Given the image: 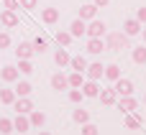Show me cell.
Instances as JSON below:
<instances>
[{"label":"cell","instance_id":"1","mask_svg":"<svg viewBox=\"0 0 146 135\" xmlns=\"http://www.w3.org/2000/svg\"><path fill=\"white\" fill-rule=\"evenodd\" d=\"M105 48L108 51H123V48H128V36L126 33H108L105 36Z\"/></svg>","mask_w":146,"mask_h":135},{"label":"cell","instance_id":"2","mask_svg":"<svg viewBox=\"0 0 146 135\" xmlns=\"http://www.w3.org/2000/svg\"><path fill=\"white\" fill-rule=\"evenodd\" d=\"M105 23L103 20H98V18H92L90 20V26H85V33H87V38H103L105 36Z\"/></svg>","mask_w":146,"mask_h":135},{"label":"cell","instance_id":"3","mask_svg":"<svg viewBox=\"0 0 146 135\" xmlns=\"http://www.w3.org/2000/svg\"><path fill=\"white\" fill-rule=\"evenodd\" d=\"M113 84H115L113 89H115V94H118V97H128V94H133V89H136V87H133V82H131V79H123V77H121V79H115Z\"/></svg>","mask_w":146,"mask_h":135},{"label":"cell","instance_id":"4","mask_svg":"<svg viewBox=\"0 0 146 135\" xmlns=\"http://www.w3.org/2000/svg\"><path fill=\"white\" fill-rule=\"evenodd\" d=\"M115 107H118V110L126 115V112H133V110H139V100H136L133 94H128V97H118Z\"/></svg>","mask_w":146,"mask_h":135},{"label":"cell","instance_id":"5","mask_svg":"<svg viewBox=\"0 0 146 135\" xmlns=\"http://www.w3.org/2000/svg\"><path fill=\"white\" fill-rule=\"evenodd\" d=\"M82 94L85 97H90V100H98V94H100V84L95 82V79H87V82H82Z\"/></svg>","mask_w":146,"mask_h":135},{"label":"cell","instance_id":"6","mask_svg":"<svg viewBox=\"0 0 146 135\" xmlns=\"http://www.w3.org/2000/svg\"><path fill=\"white\" fill-rule=\"evenodd\" d=\"M13 110H15V112H21V115H28V112L33 110V102H31V97H15V102H13Z\"/></svg>","mask_w":146,"mask_h":135},{"label":"cell","instance_id":"7","mask_svg":"<svg viewBox=\"0 0 146 135\" xmlns=\"http://www.w3.org/2000/svg\"><path fill=\"white\" fill-rule=\"evenodd\" d=\"M103 71H105V66H103L100 61H95V64H87V69H85L87 79H95V82H100V79H103Z\"/></svg>","mask_w":146,"mask_h":135},{"label":"cell","instance_id":"8","mask_svg":"<svg viewBox=\"0 0 146 135\" xmlns=\"http://www.w3.org/2000/svg\"><path fill=\"white\" fill-rule=\"evenodd\" d=\"M21 20H18V15H15V10H3L0 13V26H5V28H15Z\"/></svg>","mask_w":146,"mask_h":135},{"label":"cell","instance_id":"9","mask_svg":"<svg viewBox=\"0 0 146 135\" xmlns=\"http://www.w3.org/2000/svg\"><path fill=\"white\" fill-rule=\"evenodd\" d=\"M15 56H18V59H31V56H33V43H31V41H21V43L15 46Z\"/></svg>","mask_w":146,"mask_h":135},{"label":"cell","instance_id":"10","mask_svg":"<svg viewBox=\"0 0 146 135\" xmlns=\"http://www.w3.org/2000/svg\"><path fill=\"white\" fill-rule=\"evenodd\" d=\"M123 125H126L128 130H139V128L144 125V120H141V117L136 115V110H133V112H126V117H123Z\"/></svg>","mask_w":146,"mask_h":135},{"label":"cell","instance_id":"11","mask_svg":"<svg viewBox=\"0 0 146 135\" xmlns=\"http://www.w3.org/2000/svg\"><path fill=\"white\" fill-rule=\"evenodd\" d=\"M13 130H18V133L23 135V133H28L31 130V123H28V115H15V120H13Z\"/></svg>","mask_w":146,"mask_h":135},{"label":"cell","instance_id":"12","mask_svg":"<svg viewBox=\"0 0 146 135\" xmlns=\"http://www.w3.org/2000/svg\"><path fill=\"white\" fill-rule=\"evenodd\" d=\"M123 33H126L128 38H131V36H139V33H141V23H139L136 18H128V20L123 23Z\"/></svg>","mask_w":146,"mask_h":135},{"label":"cell","instance_id":"13","mask_svg":"<svg viewBox=\"0 0 146 135\" xmlns=\"http://www.w3.org/2000/svg\"><path fill=\"white\" fill-rule=\"evenodd\" d=\"M51 89H56V92H62V89H69V82H67V74L56 71V74L51 77Z\"/></svg>","mask_w":146,"mask_h":135},{"label":"cell","instance_id":"14","mask_svg":"<svg viewBox=\"0 0 146 135\" xmlns=\"http://www.w3.org/2000/svg\"><path fill=\"white\" fill-rule=\"evenodd\" d=\"M95 15H98V5L90 3V5H82V8H80V15H77V18H82V20L87 23V20H92Z\"/></svg>","mask_w":146,"mask_h":135},{"label":"cell","instance_id":"15","mask_svg":"<svg viewBox=\"0 0 146 135\" xmlns=\"http://www.w3.org/2000/svg\"><path fill=\"white\" fill-rule=\"evenodd\" d=\"M41 20H44L46 26H54V23L59 20V10H56V8H44V10H41Z\"/></svg>","mask_w":146,"mask_h":135},{"label":"cell","instance_id":"16","mask_svg":"<svg viewBox=\"0 0 146 135\" xmlns=\"http://www.w3.org/2000/svg\"><path fill=\"white\" fill-rule=\"evenodd\" d=\"M18 69L15 66H0V79L3 82H18Z\"/></svg>","mask_w":146,"mask_h":135},{"label":"cell","instance_id":"17","mask_svg":"<svg viewBox=\"0 0 146 135\" xmlns=\"http://www.w3.org/2000/svg\"><path fill=\"white\" fill-rule=\"evenodd\" d=\"M98 100L103 102V105H115L118 102V94H115V89H100V94H98Z\"/></svg>","mask_w":146,"mask_h":135},{"label":"cell","instance_id":"18","mask_svg":"<svg viewBox=\"0 0 146 135\" xmlns=\"http://www.w3.org/2000/svg\"><path fill=\"white\" fill-rule=\"evenodd\" d=\"M28 123H31V128H44L46 115H44L41 110H31V112H28Z\"/></svg>","mask_w":146,"mask_h":135},{"label":"cell","instance_id":"19","mask_svg":"<svg viewBox=\"0 0 146 135\" xmlns=\"http://www.w3.org/2000/svg\"><path fill=\"white\" fill-rule=\"evenodd\" d=\"M87 51L95 54V56L103 54V51H105V41H103V38H87Z\"/></svg>","mask_w":146,"mask_h":135},{"label":"cell","instance_id":"20","mask_svg":"<svg viewBox=\"0 0 146 135\" xmlns=\"http://www.w3.org/2000/svg\"><path fill=\"white\" fill-rule=\"evenodd\" d=\"M69 59H72V56H69V51H67L64 46H62V48H56V54H54L56 66H62V69H64V66H69Z\"/></svg>","mask_w":146,"mask_h":135},{"label":"cell","instance_id":"21","mask_svg":"<svg viewBox=\"0 0 146 135\" xmlns=\"http://www.w3.org/2000/svg\"><path fill=\"white\" fill-rule=\"evenodd\" d=\"M85 20L82 18H77V20H72V26H69V33H72V38H80V36H85Z\"/></svg>","mask_w":146,"mask_h":135},{"label":"cell","instance_id":"22","mask_svg":"<svg viewBox=\"0 0 146 135\" xmlns=\"http://www.w3.org/2000/svg\"><path fill=\"white\" fill-rule=\"evenodd\" d=\"M103 77H105L108 82L121 79V66H118V64H108V66H105V71H103Z\"/></svg>","mask_w":146,"mask_h":135},{"label":"cell","instance_id":"23","mask_svg":"<svg viewBox=\"0 0 146 135\" xmlns=\"http://www.w3.org/2000/svg\"><path fill=\"white\" fill-rule=\"evenodd\" d=\"M131 59H133V64L144 66L146 64V46H136V48L131 51Z\"/></svg>","mask_w":146,"mask_h":135},{"label":"cell","instance_id":"24","mask_svg":"<svg viewBox=\"0 0 146 135\" xmlns=\"http://www.w3.org/2000/svg\"><path fill=\"white\" fill-rule=\"evenodd\" d=\"M69 66H72V71H82V74H85L87 59H85V56H72V59H69Z\"/></svg>","mask_w":146,"mask_h":135},{"label":"cell","instance_id":"25","mask_svg":"<svg viewBox=\"0 0 146 135\" xmlns=\"http://www.w3.org/2000/svg\"><path fill=\"white\" fill-rule=\"evenodd\" d=\"M31 92H33L31 82H18L15 84V97H31Z\"/></svg>","mask_w":146,"mask_h":135},{"label":"cell","instance_id":"26","mask_svg":"<svg viewBox=\"0 0 146 135\" xmlns=\"http://www.w3.org/2000/svg\"><path fill=\"white\" fill-rule=\"evenodd\" d=\"M72 120H74L77 125H85V123H90V112L80 107V110H74V112H72Z\"/></svg>","mask_w":146,"mask_h":135},{"label":"cell","instance_id":"27","mask_svg":"<svg viewBox=\"0 0 146 135\" xmlns=\"http://www.w3.org/2000/svg\"><path fill=\"white\" fill-rule=\"evenodd\" d=\"M15 102V89H3L0 87V105H13Z\"/></svg>","mask_w":146,"mask_h":135},{"label":"cell","instance_id":"28","mask_svg":"<svg viewBox=\"0 0 146 135\" xmlns=\"http://www.w3.org/2000/svg\"><path fill=\"white\" fill-rule=\"evenodd\" d=\"M54 41H56L59 46H69V43H72V33H69V31H56Z\"/></svg>","mask_w":146,"mask_h":135},{"label":"cell","instance_id":"29","mask_svg":"<svg viewBox=\"0 0 146 135\" xmlns=\"http://www.w3.org/2000/svg\"><path fill=\"white\" fill-rule=\"evenodd\" d=\"M46 48H49V41H46L44 36H36V38H33V54H44Z\"/></svg>","mask_w":146,"mask_h":135},{"label":"cell","instance_id":"30","mask_svg":"<svg viewBox=\"0 0 146 135\" xmlns=\"http://www.w3.org/2000/svg\"><path fill=\"white\" fill-rule=\"evenodd\" d=\"M18 74H31L33 71V64H31V59H18Z\"/></svg>","mask_w":146,"mask_h":135},{"label":"cell","instance_id":"31","mask_svg":"<svg viewBox=\"0 0 146 135\" xmlns=\"http://www.w3.org/2000/svg\"><path fill=\"white\" fill-rule=\"evenodd\" d=\"M67 97H69V102H74V105H80V102L85 100V94H82L80 87H69V94H67Z\"/></svg>","mask_w":146,"mask_h":135},{"label":"cell","instance_id":"32","mask_svg":"<svg viewBox=\"0 0 146 135\" xmlns=\"http://www.w3.org/2000/svg\"><path fill=\"white\" fill-rule=\"evenodd\" d=\"M67 82H69V87H82V71H72V74H67Z\"/></svg>","mask_w":146,"mask_h":135},{"label":"cell","instance_id":"33","mask_svg":"<svg viewBox=\"0 0 146 135\" xmlns=\"http://www.w3.org/2000/svg\"><path fill=\"white\" fill-rule=\"evenodd\" d=\"M8 133H13V120L0 117V135H8Z\"/></svg>","mask_w":146,"mask_h":135},{"label":"cell","instance_id":"34","mask_svg":"<svg viewBox=\"0 0 146 135\" xmlns=\"http://www.w3.org/2000/svg\"><path fill=\"white\" fill-rule=\"evenodd\" d=\"M82 135H98V125L85 123V125H82Z\"/></svg>","mask_w":146,"mask_h":135},{"label":"cell","instance_id":"35","mask_svg":"<svg viewBox=\"0 0 146 135\" xmlns=\"http://www.w3.org/2000/svg\"><path fill=\"white\" fill-rule=\"evenodd\" d=\"M21 3V8H26V10H36V5H38V0H18Z\"/></svg>","mask_w":146,"mask_h":135},{"label":"cell","instance_id":"36","mask_svg":"<svg viewBox=\"0 0 146 135\" xmlns=\"http://www.w3.org/2000/svg\"><path fill=\"white\" fill-rule=\"evenodd\" d=\"M136 20H139L141 26H144V23H146V5H141V8L136 10Z\"/></svg>","mask_w":146,"mask_h":135},{"label":"cell","instance_id":"37","mask_svg":"<svg viewBox=\"0 0 146 135\" xmlns=\"http://www.w3.org/2000/svg\"><path fill=\"white\" fill-rule=\"evenodd\" d=\"M3 5H5V10H18V8H21L18 0H3Z\"/></svg>","mask_w":146,"mask_h":135},{"label":"cell","instance_id":"38","mask_svg":"<svg viewBox=\"0 0 146 135\" xmlns=\"http://www.w3.org/2000/svg\"><path fill=\"white\" fill-rule=\"evenodd\" d=\"M8 46H10V33L3 31V33H0V48H8Z\"/></svg>","mask_w":146,"mask_h":135},{"label":"cell","instance_id":"39","mask_svg":"<svg viewBox=\"0 0 146 135\" xmlns=\"http://www.w3.org/2000/svg\"><path fill=\"white\" fill-rule=\"evenodd\" d=\"M92 3H95V5H98V8H105V5H108V3H110V0H92Z\"/></svg>","mask_w":146,"mask_h":135},{"label":"cell","instance_id":"40","mask_svg":"<svg viewBox=\"0 0 146 135\" xmlns=\"http://www.w3.org/2000/svg\"><path fill=\"white\" fill-rule=\"evenodd\" d=\"M38 135H51V133L49 130H38Z\"/></svg>","mask_w":146,"mask_h":135},{"label":"cell","instance_id":"41","mask_svg":"<svg viewBox=\"0 0 146 135\" xmlns=\"http://www.w3.org/2000/svg\"><path fill=\"white\" fill-rule=\"evenodd\" d=\"M141 31H144V43H146V28H141Z\"/></svg>","mask_w":146,"mask_h":135},{"label":"cell","instance_id":"42","mask_svg":"<svg viewBox=\"0 0 146 135\" xmlns=\"http://www.w3.org/2000/svg\"><path fill=\"white\" fill-rule=\"evenodd\" d=\"M144 105H146V92H144Z\"/></svg>","mask_w":146,"mask_h":135}]
</instances>
